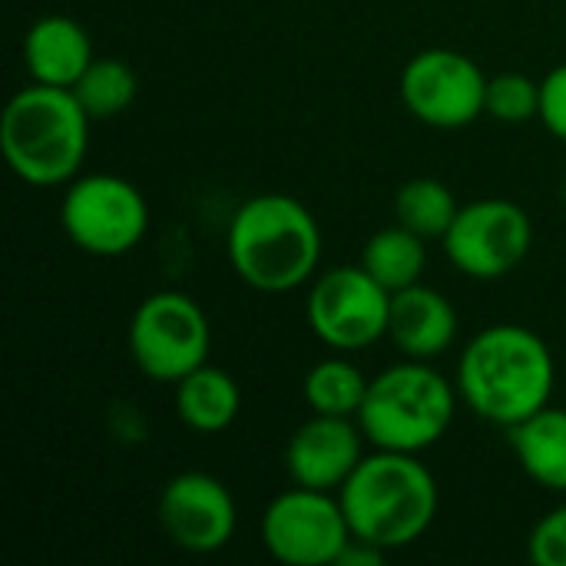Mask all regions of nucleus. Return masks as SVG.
Instances as JSON below:
<instances>
[{
	"label": "nucleus",
	"instance_id": "obj_6",
	"mask_svg": "<svg viewBox=\"0 0 566 566\" xmlns=\"http://www.w3.org/2000/svg\"><path fill=\"white\" fill-rule=\"evenodd\" d=\"M209 318L186 292H153L129 318V358L149 381H182L209 361Z\"/></svg>",
	"mask_w": 566,
	"mask_h": 566
},
{
	"label": "nucleus",
	"instance_id": "obj_9",
	"mask_svg": "<svg viewBox=\"0 0 566 566\" xmlns=\"http://www.w3.org/2000/svg\"><path fill=\"white\" fill-rule=\"evenodd\" d=\"M262 544L285 566H332L352 544V527L338 494L295 484L265 507Z\"/></svg>",
	"mask_w": 566,
	"mask_h": 566
},
{
	"label": "nucleus",
	"instance_id": "obj_19",
	"mask_svg": "<svg viewBox=\"0 0 566 566\" xmlns=\"http://www.w3.org/2000/svg\"><path fill=\"white\" fill-rule=\"evenodd\" d=\"M371 378L348 361V358H325L308 368L302 381V395L312 415H332V418H355L365 405Z\"/></svg>",
	"mask_w": 566,
	"mask_h": 566
},
{
	"label": "nucleus",
	"instance_id": "obj_20",
	"mask_svg": "<svg viewBox=\"0 0 566 566\" xmlns=\"http://www.w3.org/2000/svg\"><path fill=\"white\" fill-rule=\"evenodd\" d=\"M461 206L451 186L431 176L408 179L395 192V222L418 232L421 239H444L451 222L458 219Z\"/></svg>",
	"mask_w": 566,
	"mask_h": 566
},
{
	"label": "nucleus",
	"instance_id": "obj_7",
	"mask_svg": "<svg viewBox=\"0 0 566 566\" xmlns=\"http://www.w3.org/2000/svg\"><path fill=\"white\" fill-rule=\"evenodd\" d=\"M60 226L80 252L96 259H119L143 242L149 229V206L129 179L113 172H90L66 186L60 202Z\"/></svg>",
	"mask_w": 566,
	"mask_h": 566
},
{
	"label": "nucleus",
	"instance_id": "obj_3",
	"mask_svg": "<svg viewBox=\"0 0 566 566\" xmlns=\"http://www.w3.org/2000/svg\"><path fill=\"white\" fill-rule=\"evenodd\" d=\"M226 255L245 285L282 295L315 279L322 229L298 199L262 192L235 209L226 232Z\"/></svg>",
	"mask_w": 566,
	"mask_h": 566
},
{
	"label": "nucleus",
	"instance_id": "obj_22",
	"mask_svg": "<svg viewBox=\"0 0 566 566\" xmlns=\"http://www.w3.org/2000/svg\"><path fill=\"white\" fill-rule=\"evenodd\" d=\"M484 113L497 123L521 126L541 116V83L527 73H497L488 76Z\"/></svg>",
	"mask_w": 566,
	"mask_h": 566
},
{
	"label": "nucleus",
	"instance_id": "obj_14",
	"mask_svg": "<svg viewBox=\"0 0 566 566\" xmlns=\"http://www.w3.org/2000/svg\"><path fill=\"white\" fill-rule=\"evenodd\" d=\"M388 338L405 358L434 361L458 338V312L444 292L418 282L391 295Z\"/></svg>",
	"mask_w": 566,
	"mask_h": 566
},
{
	"label": "nucleus",
	"instance_id": "obj_8",
	"mask_svg": "<svg viewBox=\"0 0 566 566\" xmlns=\"http://www.w3.org/2000/svg\"><path fill=\"white\" fill-rule=\"evenodd\" d=\"M308 328L335 352H361L388 338L391 292L358 262L338 265L312 279L305 302Z\"/></svg>",
	"mask_w": 566,
	"mask_h": 566
},
{
	"label": "nucleus",
	"instance_id": "obj_18",
	"mask_svg": "<svg viewBox=\"0 0 566 566\" xmlns=\"http://www.w3.org/2000/svg\"><path fill=\"white\" fill-rule=\"evenodd\" d=\"M428 239H421L418 232L405 229V226H388L378 229L365 249H361V265L395 295L401 289H411L421 282L424 269H428Z\"/></svg>",
	"mask_w": 566,
	"mask_h": 566
},
{
	"label": "nucleus",
	"instance_id": "obj_16",
	"mask_svg": "<svg viewBox=\"0 0 566 566\" xmlns=\"http://www.w3.org/2000/svg\"><path fill=\"white\" fill-rule=\"evenodd\" d=\"M507 438L531 481L566 494V408L551 401L537 415L507 428Z\"/></svg>",
	"mask_w": 566,
	"mask_h": 566
},
{
	"label": "nucleus",
	"instance_id": "obj_12",
	"mask_svg": "<svg viewBox=\"0 0 566 566\" xmlns=\"http://www.w3.org/2000/svg\"><path fill=\"white\" fill-rule=\"evenodd\" d=\"M159 527L172 547L186 554H216L222 551L239 521L232 491L202 471L176 474L159 494Z\"/></svg>",
	"mask_w": 566,
	"mask_h": 566
},
{
	"label": "nucleus",
	"instance_id": "obj_5",
	"mask_svg": "<svg viewBox=\"0 0 566 566\" xmlns=\"http://www.w3.org/2000/svg\"><path fill=\"white\" fill-rule=\"evenodd\" d=\"M458 398V385L431 368V361L405 358L371 378L358 424L368 444L381 451L421 454L451 431Z\"/></svg>",
	"mask_w": 566,
	"mask_h": 566
},
{
	"label": "nucleus",
	"instance_id": "obj_13",
	"mask_svg": "<svg viewBox=\"0 0 566 566\" xmlns=\"http://www.w3.org/2000/svg\"><path fill=\"white\" fill-rule=\"evenodd\" d=\"M365 441L368 438L355 418L312 415L285 444V471L292 484L338 494L361 464Z\"/></svg>",
	"mask_w": 566,
	"mask_h": 566
},
{
	"label": "nucleus",
	"instance_id": "obj_10",
	"mask_svg": "<svg viewBox=\"0 0 566 566\" xmlns=\"http://www.w3.org/2000/svg\"><path fill=\"white\" fill-rule=\"evenodd\" d=\"M398 90L418 123L431 129H464L484 116L488 76L468 53L431 46L405 63Z\"/></svg>",
	"mask_w": 566,
	"mask_h": 566
},
{
	"label": "nucleus",
	"instance_id": "obj_21",
	"mask_svg": "<svg viewBox=\"0 0 566 566\" xmlns=\"http://www.w3.org/2000/svg\"><path fill=\"white\" fill-rule=\"evenodd\" d=\"M136 93H139V80L133 66L119 56H96L86 66V73L73 83V96L80 99V106L93 123L116 119L119 113H126Z\"/></svg>",
	"mask_w": 566,
	"mask_h": 566
},
{
	"label": "nucleus",
	"instance_id": "obj_23",
	"mask_svg": "<svg viewBox=\"0 0 566 566\" xmlns=\"http://www.w3.org/2000/svg\"><path fill=\"white\" fill-rule=\"evenodd\" d=\"M527 554L537 566H566V504L537 521L527 541Z\"/></svg>",
	"mask_w": 566,
	"mask_h": 566
},
{
	"label": "nucleus",
	"instance_id": "obj_17",
	"mask_svg": "<svg viewBox=\"0 0 566 566\" xmlns=\"http://www.w3.org/2000/svg\"><path fill=\"white\" fill-rule=\"evenodd\" d=\"M242 411L239 381L216 365H199L176 381V415L196 434H222Z\"/></svg>",
	"mask_w": 566,
	"mask_h": 566
},
{
	"label": "nucleus",
	"instance_id": "obj_1",
	"mask_svg": "<svg viewBox=\"0 0 566 566\" xmlns=\"http://www.w3.org/2000/svg\"><path fill=\"white\" fill-rule=\"evenodd\" d=\"M454 385L478 418L514 428L554 401L557 361L537 332L514 322L488 325L468 342Z\"/></svg>",
	"mask_w": 566,
	"mask_h": 566
},
{
	"label": "nucleus",
	"instance_id": "obj_2",
	"mask_svg": "<svg viewBox=\"0 0 566 566\" xmlns=\"http://www.w3.org/2000/svg\"><path fill=\"white\" fill-rule=\"evenodd\" d=\"M355 541L385 554L418 544L438 517V481L418 454L381 451L365 454L338 491Z\"/></svg>",
	"mask_w": 566,
	"mask_h": 566
},
{
	"label": "nucleus",
	"instance_id": "obj_11",
	"mask_svg": "<svg viewBox=\"0 0 566 566\" xmlns=\"http://www.w3.org/2000/svg\"><path fill=\"white\" fill-rule=\"evenodd\" d=\"M444 242V255L451 265L478 282H494L511 275L534 245V222L524 206L488 196L461 206L451 222Z\"/></svg>",
	"mask_w": 566,
	"mask_h": 566
},
{
	"label": "nucleus",
	"instance_id": "obj_24",
	"mask_svg": "<svg viewBox=\"0 0 566 566\" xmlns=\"http://www.w3.org/2000/svg\"><path fill=\"white\" fill-rule=\"evenodd\" d=\"M551 136L566 143V63L541 80V116Z\"/></svg>",
	"mask_w": 566,
	"mask_h": 566
},
{
	"label": "nucleus",
	"instance_id": "obj_15",
	"mask_svg": "<svg viewBox=\"0 0 566 566\" xmlns=\"http://www.w3.org/2000/svg\"><path fill=\"white\" fill-rule=\"evenodd\" d=\"M93 60H96L93 40L86 27L73 17L46 13L33 20L23 36V63L33 83L73 90V83L86 73Z\"/></svg>",
	"mask_w": 566,
	"mask_h": 566
},
{
	"label": "nucleus",
	"instance_id": "obj_4",
	"mask_svg": "<svg viewBox=\"0 0 566 566\" xmlns=\"http://www.w3.org/2000/svg\"><path fill=\"white\" fill-rule=\"evenodd\" d=\"M90 123L73 90L30 80L0 113V156L30 186L73 182L86 163Z\"/></svg>",
	"mask_w": 566,
	"mask_h": 566
}]
</instances>
